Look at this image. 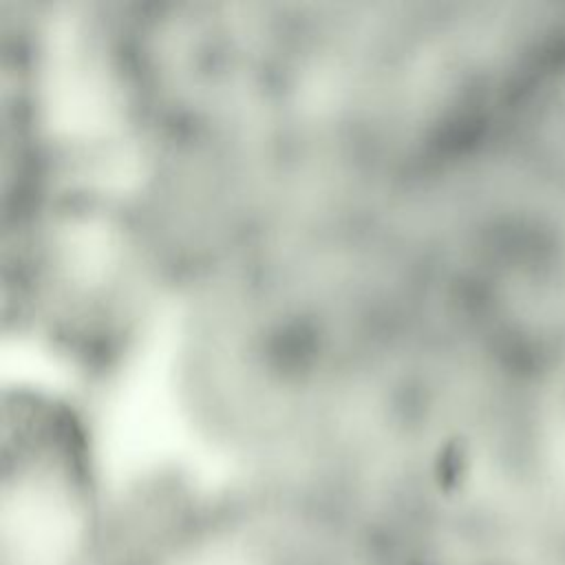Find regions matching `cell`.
<instances>
[{"label": "cell", "mask_w": 565, "mask_h": 565, "mask_svg": "<svg viewBox=\"0 0 565 565\" xmlns=\"http://www.w3.org/2000/svg\"><path fill=\"white\" fill-rule=\"evenodd\" d=\"M276 552L254 534L214 530L185 534L139 565H276Z\"/></svg>", "instance_id": "cell-2"}, {"label": "cell", "mask_w": 565, "mask_h": 565, "mask_svg": "<svg viewBox=\"0 0 565 565\" xmlns=\"http://www.w3.org/2000/svg\"><path fill=\"white\" fill-rule=\"evenodd\" d=\"M4 483L0 565H104L95 514L64 463H35L22 452Z\"/></svg>", "instance_id": "cell-1"}]
</instances>
